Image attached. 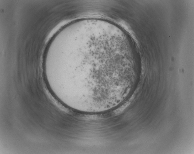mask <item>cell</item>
<instances>
[{
  "label": "cell",
  "instance_id": "1",
  "mask_svg": "<svg viewBox=\"0 0 194 154\" xmlns=\"http://www.w3.org/2000/svg\"><path fill=\"white\" fill-rule=\"evenodd\" d=\"M111 46L89 42L72 45L64 76L67 88L76 93L94 94L114 87L119 77L116 67L119 65V51Z\"/></svg>",
  "mask_w": 194,
  "mask_h": 154
}]
</instances>
